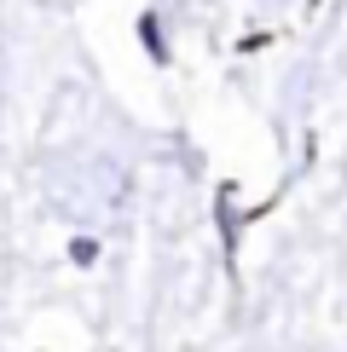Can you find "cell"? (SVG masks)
I'll list each match as a JSON object with an SVG mask.
<instances>
[{
	"instance_id": "cell-1",
	"label": "cell",
	"mask_w": 347,
	"mask_h": 352,
	"mask_svg": "<svg viewBox=\"0 0 347 352\" xmlns=\"http://www.w3.org/2000/svg\"><path fill=\"white\" fill-rule=\"evenodd\" d=\"M47 197L64 219L93 226V219H105L127 202V168L98 151H70L47 168Z\"/></svg>"
}]
</instances>
